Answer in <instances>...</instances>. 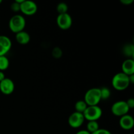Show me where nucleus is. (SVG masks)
Segmentation results:
<instances>
[{
  "label": "nucleus",
  "mask_w": 134,
  "mask_h": 134,
  "mask_svg": "<svg viewBox=\"0 0 134 134\" xmlns=\"http://www.w3.org/2000/svg\"><path fill=\"white\" fill-rule=\"evenodd\" d=\"M130 85L129 76L120 72L114 75L112 79V85L114 88L118 91H123L128 88Z\"/></svg>",
  "instance_id": "1"
},
{
  "label": "nucleus",
  "mask_w": 134,
  "mask_h": 134,
  "mask_svg": "<svg viewBox=\"0 0 134 134\" xmlns=\"http://www.w3.org/2000/svg\"><path fill=\"white\" fill-rule=\"evenodd\" d=\"M26 24V19L24 17L20 14H16L12 16L10 19L9 26L12 32L17 34L24 31Z\"/></svg>",
  "instance_id": "2"
},
{
  "label": "nucleus",
  "mask_w": 134,
  "mask_h": 134,
  "mask_svg": "<svg viewBox=\"0 0 134 134\" xmlns=\"http://www.w3.org/2000/svg\"><path fill=\"white\" fill-rule=\"evenodd\" d=\"M101 100L100 89L99 88H90L85 93L84 101L88 106L98 105Z\"/></svg>",
  "instance_id": "3"
},
{
  "label": "nucleus",
  "mask_w": 134,
  "mask_h": 134,
  "mask_svg": "<svg viewBox=\"0 0 134 134\" xmlns=\"http://www.w3.org/2000/svg\"><path fill=\"white\" fill-rule=\"evenodd\" d=\"M102 109L98 105L88 106L83 113L85 120L88 121H98L102 116Z\"/></svg>",
  "instance_id": "4"
},
{
  "label": "nucleus",
  "mask_w": 134,
  "mask_h": 134,
  "mask_svg": "<svg viewBox=\"0 0 134 134\" xmlns=\"http://www.w3.org/2000/svg\"><path fill=\"white\" fill-rule=\"evenodd\" d=\"M111 110L115 116L121 117L128 113L130 109L127 105L126 102L124 101H119L113 104Z\"/></svg>",
  "instance_id": "5"
},
{
  "label": "nucleus",
  "mask_w": 134,
  "mask_h": 134,
  "mask_svg": "<svg viewBox=\"0 0 134 134\" xmlns=\"http://www.w3.org/2000/svg\"><path fill=\"white\" fill-rule=\"evenodd\" d=\"M57 25L60 29L63 30H66L70 28L72 26L73 20L70 14L68 13L58 14L56 19Z\"/></svg>",
  "instance_id": "6"
},
{
  "label": "nucleus",
  "mask_w": 134,
  "mask_h": 134,
  "mask_svg": "<svg viewBox=\"0 0 134 134\" xmlns=\"http://www.w3.org/2000/svg\"><path fill=\"white\" fill-rule=\"evenodd\" d=\"M37 10V5L35 2L30 0H24L20 4V11L25 15L31 16Z\"/></svg>",
  "instance_id": "7"
},
{
  "label": "nucleus",
  "mask_w": 134,
  "mask_h": 134,
  "mask_svg": "<svg viewBox=\"0 0 134 134\" xmlns=\"http://www.w3.org/2000/svg\"><path fill=\"white\" fill-rule=\"evenodd\" d=\"M85 119L82 113L74 112L69 116L68 124L71 128H79L83 124Z\"/></svg>",
  "instance_id": "8"
},
{
  "label": "nucleus",
  "mask_w": 134,
  "mask_h": 134,
  "mask_svg": "<svg viewBox=\"0 0 134 134\" xmlns=\"http://www.w3.org/2000/svg\"><path fill=\"white\" fill-rule=\"evenodd\" d=\"M14 83L9 78L4 79L0 82V91L5 95H10L14 90Z\"/></svg>",
  "instance_id": "9"
},
{
  "label": "nucleus",
  "mask_w": 134,
  "mask_h": 134,
  "mask_svg": "<svg viewBox=\"0 0 134 134\" xmlns=\"http://www.w3.org/2000/svg\"><path fill=\"white\" fill-rule=\"evenodd\" d=\"M11 47L12 42L10 38L6 35H0V56H5Z\"/></svg>",
  "instance_id": "10"
},
{
  "label": "nucleus",
  "mask_w": 134,
  "mask_h": 134,
  "mask_svg": "<svg viewBox=\"0 0 134 134\" xmlns=\"http://www.w3.org/2000/svg\"><path fill=\"white\" fill-rule=\"evenodd\" d=\"M119 124L122 129L125 130H132L134 126V119L133 116L128 114L121 116L119 120Z\"/></svg>",
  "instance_id": "11"
},
{
  "label": "nucleus",
  "mask_w": 134,
  "mask_h": 134,
  "mask_svg": "<svg viewBox=\"0 0 134 134\" xmlns=\"http://www.w3.org/2000/svg\"><path fill=\"white\" fill-rule=\"evenodd\" d=\"M122 73L128 76L134 75V60L132 58H128L123 62L122 64Z\"/></svg>",
  "instance_id": "12"
},
{
  "label": "nucleus",
  "mask_w": 134,
  "mask_h": 134,
  "mask_svg": "<svg viewBox=\"0 0 134 134\" xmlns=\"http://www.w3.org/2000/svg\"><path fill=\"white\" fill-rule=\"evenodd\" d=\"M16 40L19 44H26L30 41V35L26 31H20L16 34Z\"/></svg>",
  "instance_id": "13"
},
{
  "label": "nucleus",
  "mask_w": 134,
  "mask_h": 134,
  "mask_svg": "<svg viewBox=\"0 0 134 134\" xmlns=\"http://www.w3.org/2000/svg\"><path fill=\"white\" fill-rule=\"evenodd\" d=\"M123 53L129 58L133 59L134 56V45L132 44H127L123 47Z\"/></svg>",
  "instance_id": "14"
},
{
  "label": "nucleus",
  "mask_w": 134,
  "mask_h": 134,
  "mask_svg": "<svg viewBox=\"0 0 134 134\" xmlns=\"http://www.w3.org/2000/svg\"><path fill=\"white\" fill-rule=\"evenodd\" d=\"M88 105L86 103V102L84 100H79L77 101L75 104V109L76 112L81 113L83 114L86 109L87 108Z\"/></svg>",
  "instance_id": "15"
},
{
  "label": "nucleus",
  "mask_w": 134,
  "mask_h": 134,
  "mask_svg": "<svg viewBox=\"0 0 134 134\" xmlns=\"http://www.w3.org/2000/svg\"><path fill=\"white\" fill-rule=\"evenodd\" d=\"M99 129V123L98 121H88L86 126V130L90 133H93Z\"/></svg>",
  "instance_id": "16"
},
{
  "label": "nucleus",
  "mask_w": 134,
  "mask_h": 134,
  "mask_svg": "<svg viewBox=\"0 0 134 134\" xmlns=\"http://www.w3.org/2000/svg\"><path fill=\"white\" fill-rule=\"evenodd\" d=\"M9 66V60L5 56H0V71H3L8 69Z\"/></svg>",
  "instance_id": "17"
},
{
  "label": "nucleus",
  "mask_w": 134,
  "mask_h": 134,
  "mask_svg": "<svg viewBox=\"0 0 134 134\" xmlns=\"http://www.w3.org/2000/svg\"><path fill=\"white\" fill-rule=\"evenodd\" d=\"M100 89L101 99L102 100H106L109 99L111 96V91L107 87H103Z\"/></svg>",
  "instance_id": "18"
},
{
  "label": "nucleus",
  "mask_w": 134,
  "mask_h": 134,
  "mask_svg": "<svg viewBox=\"0 0 134 134\" xmlns=\"http://www.w3.org/2000/svg\"><path fill=\"white\" fill-rule=\"evenodd\" d=\"M56 9H57V11L59 14H65V13H68V6L65 3H60L57 5Z\"/></svg>",
  "instance_id": "19"
},
{
  "label": "nucleus",
  "mask_w": 134,
  "mask_h": 134,
  "mask_svg": "<svg viewBox=\"0 0 134 134\" xmlns=\"http://www.w3.org/2000/svg\"><path fill=\"white\" fill-rule=\"evenodd\" d=\"M62 51L59 47H54L52 51V55L54 58L59 59L62 56Z\"/></svg>",
  "instance_id": "20"
},
{
  "label": "nucleus",
  "mask_w": 134,
  "mask_h": 134,
  "mask_svg": "<svg viewBox=\"0 0 134 134\" xmlns=\"http://www.w3.org/2000/svg\"><path fill=\"white\" fill-rule=\"evenodd\" d=\"M10 8H11V10L14 12L20 11V5L16 1H14V3L11 4Z\"/></svg>",
  "instance_id": "21"
},
{
  "label": "nucleus",
  "mask_w": 134,
  "mask_h": 134,
  "mask_svg": "<svg viewBox=\"0 0 134 134\" xmlns=\"http://www.w3.org/2000/svg\"><path fill=\"white\" fill-rule=\"evenodd\" d=\"M92 134H112L111 133L110 131H109L108 130L106 129H102V128H99V130L96 131V132H94Z\"/></svg>",
  "instance_id": "22"
},
{
  "label": "nucleus",
  "mask_w": 134,
  "mask_h": 134,
  "mask_svg": "<svg viewBox=\"0 0 134 134\" xmlns=\"http://www.w3.org/2000/svg\"><path fill=\"white\" fill-rule=\"evenodd\" d=\"M126 102L127 105L128 106V107H129L130 109L133 108L134 107V99L133 98H129V99H128Z\"/></svg>",
  "instance_id": "23"
},
{
  "label": "nucleus",
  "mask_w": 134,
  "mask_h": 134,
  "mask_svg": "<svg viewBox=\"0 0 134 134\" xmlns=\"http://www.w3.org/2000/svg\"><path fill=\"white\" fill-rule=\"evenodd\" d=\"M120 2L124 5H130L133 3V0H120Z\"/></svg>",
  "instance_id": "24"
},
{
  "label": "nucleus",
  "mask_w": 134,
  "mask_h": 134,
  "mask_svg": "<svg viewBox=\"0 0 134 134\" xmlns=\"http://www.w3.org/2000/svg\"><path fill=\"white\" fill-rule=\"evenodd\" d=\"M75 134H91L89 133L86 130H80L79 132H77Z\"/></svg>",
  "instance_id": "25"
},
{
  "label": "nucleus",
  "mask_w": 134,
  "mask_h": 134,
  "mask_svg": "<svg viewBox=\"0 0 134 134\" xmlns=\"http://www.w3.org/2000/svg\"><path fill=\"white\" fill-rule=\"evenodd\" d=\"M4 79H5V74H4L3 71H0V82L2 81Z\"/></svg>",
  "instance_id": "26"
},
{
  "label": "nucleus",
  "mask_w": 134,
  "mask_h": 134,
  "mask_svg": "<svg viewBox=\"0 0 134 134\" xmlns=\"http://www.w3.org/2000/svg\"><path fill=\"white\" fill-rule=\"evenodd\" d=\"M129 81L130 84H133L134 82V75H132L129 76Z\"/></svg>",
  "instance_id": "27"
},
{
  "label": "nucleus",
  "mask_w": 134,
  "mask_h": 134,
  "mask_svg": "<svg viewBox=\"0 0 134 134\" xmlns=\"http://www.w3.org/2000/svg\"><path fill=\"white\" fill-rule=\"evenodd\" d=\"M2 3V1H1V0H0V3Z\"/></svg>",
  "instance_id": "28"
},
{
  "label": "nucleus",
  "mask_w": 134,
  "mask_h": 134,
  "mask_svg": "<svg viewBox=\"0 0 134 134\" xmlns=\"http://www.w3.org/2000/svg\"><path fill=\"white\" fill-rule=\"evenodd\" d=\"M129 134H133V133H129Z\"/></svg>",
  "instance_id": "29"
}]
</instances>
